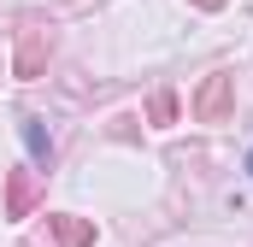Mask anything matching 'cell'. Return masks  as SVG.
I'll list each match as a JSON object with an SVG mask.
<instances>
[{
	"instance_id": "3",
	"label": "cell",
	"mask_w": 253,
	"mask_h": 247,
	"mask_svg": "<svg viewBox=\"0 0 253 247\" xmlns=\"http://www.w3.org/2000/svg\"><path fill=\"white\" fill-rule=\"evenodd\" d=\"M36 200H42V183H36V171H6V218H30L36 212Z\"/></svg>"
},
{
	"instance_id": "1",
	"label": "cell",
	"mask_w": 253,
	"mask_h": 247,
	"mask_svg": "<svg viewBox=\"0 0 253 247\" xmlns=\"http://www.w3.org/2000/svg\"><path fill=\"white\" fill-rule=\"evenodd\" d=\"M230 88H236V77H230V71H212L206 88L194 94V118L200 124H224L230 118Z\"/></svg>"
},
{
	"instance_id": "5",
	"label": "cell",
	"mask_w": 253,
	"mask_h": 247,
	"mask_svg": "<svg viewBox=\"0 0 253 247\" xmlns=\"http://www.w3.org/2000/svg\"><path fill=\"white\" fill-rule=\"evenodd\" d=\"M18 129H24V141H30V153H36V165H53V141H47V129H42L36 118H24Z\"/></svg>"
},
{
	"instance_id": "2",
	"label": "cell",
	"mask_w": 253,
	"mask_h": 247,
	"mask_svg": "<svg viewBox=\"0 0 253 247\" xmlns=\"http://www.w3.org/2000/svg\"><path fill=\"white\" fill-rule=\"evenodd\" d=\"M47 53H53V30L24 24V30H18V77H42Z\"/></svg>"
},
{
	"instance_id": "7",
	"label": "cell",
	"mask_w": 253,
	"mask_h": 247,
	"mask_svg": "<svg viewBox=\"0 0 253 247\" xmlns=\"http://www.w3.org/2000/svg\"><path fill=\"white\" fill-rule=\"evenodd\" d=\"M194 6H206V12H218V6H224V0H194Z\"/></svg>"
},
{
	"instance_id": "4",
	"label": "cell",
	"mask_w": 253,
	"mask_h": 247,
	"mask_svg": "<svg viewBox=\"0 0 253 247\" xmlns=\"http://www.w3.org/2000/svg\"><path fill=\"white\" fill-rule=\"evenodd\" d=\"M47 224H53V242H59V247H94V224H88V218H71V212H53Z\"/></svg>"
},
{
	"instance_id": "8",
	"label": "cell",
	"mask_w": 253,
	"mask_h": 247,
	"mask_svg": "<svg viewBox=\"0 0 253 247\" xmlns=\"http://www.w3.org/2000/svg\"><path fill=\"white\" fill-rule=\"evenodd\" d=\"M248 171H253V153H248Z\"/></svg>"
},
{
	"instance_id": "6",
	"label": "cell",
	"mask_w": 253,
	"mask_h": 247,
	"mask_svg": "<svg viewBox=\"0 0 253 247\" xmlns=\"http://www.w3.org/2000/svg\"><path fill=\"white\" fill-rule=\"evenodd\" d=\"M171 112H177V100H171V94H153V118L171 124Z\"/></svg>"
}]
</instances>
